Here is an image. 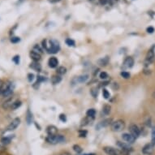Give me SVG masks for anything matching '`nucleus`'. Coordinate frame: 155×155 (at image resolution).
Instances as JSON below:
<instances>
[{
  "instance_id": "1",
  "label": "nucleus",
  "mask_w": 155,
  "mask_h": 155,
  "mask_svg": "<svg viewBox=\"0 0 155 155\" xmlns=\"http://www.w3.org/2000/svg\"><path fill=\"white\" fill-rule=\"evenodd\" d=\"M42 47L49 53L55 54L59 51V43L56 40H43Z\"/></svg>"
},
{
  "instance_id": "2",
  "label": "nucleus",
  "mask_w": 155,
  "mask_h": 155,
  "mask_svg": "<svg viewBox=\"0 0 155 155\" xmlns=\"http://www.w3.org/2000/svg\"><path fill=\"white\" fill-rule=\"evenodd\" d=\"M13 89H14V85L12 83H7V84H3L1 90V94L3 96V97H9L13 93Z\"/></svg>"
},
{
  "instance_id": "3",
  "label": "nucleus",
  "mask_w": 155,
  "mask_h": 155,
  "mask_svg": "<svg viewBox=\"0 0 155 155\" xmlns=\"http://www.w3.org/2000/svg\"><path fill=\"white\" fill-rule=\"evenodd\" d=\"M46 141L49 142L50 144L55 145L58 144V143H62L65 141V138L62 135H55V136H49L46 138Z\"/></svg>"
},
{
  "instance_id": "4",
  "label": "nucleus",
  "mask_w": 155,
  "mask_h": 155,
  "mask_svg": "<svg viewBox=\"0 0 155 155\" xmlns=\"http://www.w3.org/2000/svg\"><path fill=\"white\" fill-rule=\"evenodd\" d=\"M124 128H125V123L124 121L121 120V119L113 122L111 124V129L114 131H121L122 130H124Z\"/></svg>"
},
{
  "instance_id": "5",
  "label": "nucleus",
  "mask_w": 155,
  "mask_h": 155,
  "mask_svg": "<svg viewBox=\"0 0 155 155\" xmlns=\"http://www.w3.org/2000/svg\"><path fill=\"white\" fill-rule=\"evenodd\" d=\"M17 100V98L16 97H10L8 99H7L3 103H2V108L4 110H8V109H11L13 104L15 103V102Z\"/></svg>"
},
{
  "instance_id": "6",
  "label": "nucleus",
  "mask_w": 155,
  "mask_h": 155,
  "mask_svg": "<svg viewBox=\"0 0 155 155\" xmlns=\"http://www.w3.org/2000/svg\"><path fill=\"white\" fill-rule=\"evenodd\" d=\"M89 79V76L88 75H83V76H80V77H74L71 81V84L72 85H75V84H79V83H84L86 82Z\"/></svg>"
},
{
  "instance_id": "7",
  "label": "nucleus",
  "mask_w": 155,
  "mask_h": 155,
  "mask_svg": "<svg viewBox=\"0 0 155 155\" xmlns=\"http://www.w3.org/2000/svg\"><path fill=\"white\" fill-rule=\"evenodd\" d=\"M103 151L107 155H121V152L117 149H115L110 146H106L103 148Z\"/></svg>"
},
{
  "instance_id": "8",
  "label": "nucleus",
  "mask_w": 155,
  "mask_h": 155,
  "mask_svg": "<svg viewBox=\"0 0 155 155\" xmlns=\"http://www.w3.org/2000/svg\"><path fill=\"white\" fill-rule=\"evenodd\" d=\"M20 124V118H16L14 119L10 123V124L8 125L7 128V131H14L15 129H16L17 127L19 126Z\"/></svg>"
},
{
  "instance_id": "9",
  "label": "nucleus",
  "mask_w": 155,
  "mask_h": 155,
  "mask_svg": "<svg viewBox=\"0 0 155 155\" xmlns=\"http://www.w3.org/2000/svg\"><path fill=\"white\" fill-rule=\"evenodd\" d=\"M154 151V145H153L150 143V144L145 145L144 147L142 149V153L144 154L145 155H151L153 154Z\"/></svg>"
},
{
  "instance_id": "10",
  "label": "nucleus",
  "mask_w": 155,
  "mask_h": 155,
  "mask_svg": "<svg viewBox=\"0 0 155 155\" xmlns=\"http://www.w3.org/2000/svg\"><path fill=\"white\" fill-rule=\"evenodd\" d=\"M129 131L136 139L140 136V133H141V131H140L138 126L136 125V124H131V126L129 127Z\"/></svg>"
},
{
  "instance_id": "11",
  "label": "nucleus",
  "mask_w": 155,
  "mask_h": 155,
  "mask_svg": "<svg viewBox=\"0 0 155 155\" xmlns=\"http://www.w3.org/2000/svg\"><path fill=\"white\" fill-rule=\"evenodd\" d=\"M122 139L128 144H132L136 141V138L131 133H124L122 135Z\"/></svg>"
},
{
  "instance_id": "12",
  "label": "nucleus",
  "mask_w": 155,
  "mask_h": 155,
  "mask_svg": "<svg viewBox=\"0 0 155 155\" xmlns=\"http://www.w3.org/2000/svg\"><path fill=\"white\" fill-rule=\"evenodd\" d=\"M155 59V54L153 49H150V51H148L147 54H146V62L148 63H153Z\"/></svg>"
},
{
  "instance_id": "13",
  "label": "nucleus",
  "mask_w": 155,
  "mask_h": 155,
  "mask_svg": "<svg viewBox=\"0 0 155 155\" xmlns=\"http://www.w3.org/2000/svg\"><path fill=\"white\" fill-rule=\"evenodd\" d=\"M46 131H47V134L49 136H55L58 133V129L54 125H51L46 128Z\"/></svg>"
},
{
  "instance_id": "14",
  "label": "nucleus",
  "mask_w": 155,
  "mask_h": 155,
  "mask_svg": "<svg viewBox=\"0 0 155 155\" xmlns=\"http://www.w3.org/2000/svg\"><path fill=\"white\" fill-rule=\"evenodd\" d=\"M133 64H134V59L131 57H127L124 59V68H130L133 66Z\"/></svg>"
},
{
  "instance_id": "15",
  "label": "nucleus",
  "mask_w": 155,
  "mask_h": 155,
  "mask_svg": "<svg viewBox=\"0 0 155 155\" xmlns=\"http://www.w3.org/2000/svg\"><path fill=\"white\" fill-rule=\"evenodd\" d=\"M48 64H49V67L51 68H56L58 64V59L55 57H51V58L49 59L48 61Z\"/></svg>"
},
{
  "instance_id": "16",
  "label": "nucleus",
  "mask_w": 155,
  "mask_h": 155,
  "mask_svg": "<svg viewBox=\"0 0 155 155\" xmlns=\"http://www.w3.org/2000/svg\"><path fill=\"white\" fill-rule=\"evenodd\" d=\"M110 122H111V119H105V120H103V121H102V122L99 123V124H98V126H96V128H97L98 130H99L102 128L106 127V126H108V125L110 124Z\"/></svg>"
},
{
  "instance_id": "17",
  "label": "nucleus",
  "mask_w": 155,
  "mask_h": 155,
  "mask_svg": "<svg viewBox=\"0 0 155 155\" xmlns=\"http://www.w3.org/2000/svg\"><path fill=\"white\" fill-rule=\"evenodd\" d=\"M30 57H31V58L32 59H33V61H35V62H37V61H39L40 59H41V54H38V53H37V52H35V51H31V52H30Z\"/></svg>"
},
{
  "instance_id": "18",
  "label": "nucleus",
  "mask_w": 155,
  "mask_h": 155,
  "mask_svg": "<svg viewBox=\"0 0 155 155\" xmlns=\"http://www.w3.org/2000/svg\"><path fill=\"white\" fill-rule=\"evenodd\" d=\"M117 145H118V146H119L121 149H122V150H127V151H131V147L128 145L127 144H125V143L124 142H120V141H118V143H117Z\"/></svg>"
},
{
  "instance_id": "19",
  "label": "nucleus",
  "mask_w": 155,
  "mask_h": 155,
  "mask_svg": "<svg viewBox=\"0 0 155 155\" xmlns=\"http://www.w3.org/2000/svg\"><path fill=\"white\" fill-rule=\"evenodd\" d=\"M98 63L100 66H106L108 64V63H109V57L106 56L104 58H102L98 61Z\"/></svg>"
},
{
  "instance_id": "20",
  "label": "nucleus",
  "mask_w": 155,
  "mask_h": 155,
  "mask_svg": "<svg viewBox=\"0 0 155 155\" xmlns=\"http://www.w3.org/2000/svg\"><path fill=\"white\" fill-rule=\"evenodd\" d=\"M30 68H33V70H35V71H37V72H41V70H42V67H41V65L37 62H35V61L33 63H31Z\"/></svg>"
},
{
  "instance_id": "21",
  "label": "nucleus",
  "mask_w": 155,
  "mask_h": 155,
  "mask_svg": "<svg viewBox=\"0 0 155 155\" xmlns=\"http://www.w3.org/2000/svg\"><path fill=\"white\" fill-rule=\"evenodd\" d=\"M62 80V78L59 75H56V76H54V77H52L51 78V82L53 83L54 84H58Z\"/></svg>"
},
{
  "instance_id": "22",
  "label": "nucleus",
  "mask_w": 155,
  "mask_h": 155,
  "mask_svg": "<svg viewBox=\"0 0 155 155\" xmlns=\"http://www.w3.org/2000/svg\"><path fill=\"white\" fill-rule=\"evenodd\" d=\"M33 120V115H32L31 111L29 110H28L27 114H26V121H27L28 124H30Z\"/></svg>"
},
{
  "instance_id": "23",
  "label": "nucleus",
  "mask_w": 155,
  "mask_h": 155,
  "mask_svg": "<svg viewBox=\"0 0 155 155\" xmlns=\"http://www.w3.org/2000/svg\"><path fill=\"white\" fill-rule=\"evenodd\" d=\"M110 110H111V107H110L109 105H105L102 108V112L104 113V115H108L110 113Z\"/></svg>"
},
{
  "instance_id": "24",
  "label": "nucleus",
  "mask_w": 155,
  "mask_h": 155,
  "mask_svg": "<svg viewBox=\"0 0 155 155\" xmlns=\"http://www.w3.org/2000/svg\"><path fill=\"white\" fill-rule=\"evenodd\" d=\"M86 115H87L88 117H89V118H93L96 115V110L94 109L88 110V111L86 112Z\"/></svg>"
},
{
  "instance_id": "25",
  "label": "nucleus",
  "mask_w": 155,
  "mask_h": 155,
  "mask_svg": "<svg viewBox=\"0 0 155 155\" xmlns=\"http://www.w3.org/2000/svg\"><path fill=\"white\" fill-rule=\"evenodd\" d=\"M66 72H67V69L66 68H64V67H59V68H58L57 69V74L59 76L65 74Z\"/></svg>"
},
{
  "instance_id": "26",
  "label": "nucleus",
  "mask_w": 155,
  "mask_h": 155,
  "mask_svg": "<svg viewBox=\"0 0 155 155\" xmlns=\"http://www.w3.org/2000/svg\"><path fill=\"white\" fill-rule=\"evenodd\" d=\"M33 51H35V52H37V53H38L40 54H42L43 53V51H42V47L39 46V45H35L33 46Z\"/></svg>"
},
{
  "instance_id": "27",
  "label": "nucleus",
  "mask_w": 155,
  "mask_h": 155,
  "mask_svg": "<svg viewBox=\"0 0 155 155\" xmlns=\"http://www.w3.org/2000/svg\"><path fill=\"white\" fill-rule=\"evenodd\" d=\"M90 93H91V95L93 96V98H97L98 95V88H93V89H91V90H90Z\"/></svg>"
},
{
  "instance_id": "28",
  "label": "nucleus",
  "mask_w": 155,
  "mask_h": 155,
  "mask_svg": "<svg viewBox=\"0 0 155 155\" xmlns=\"http://www.w3.org/2000/svg\"><path fill=\"white\" fill-rule=\"evenodd\" d=\"M11 137H3V138H2L1 140V142L2 143L3 145H8L9 143L11 142Z\"/></svg>"
},
{
  "instance_id": "29",
  "label": "nucleus",
  "mask_w": 155,
  "mask_h": 155,
  "mask_svg": "<svg viewBox=\"0 0 155 155\" xmlns=\"http://www.w3.org/2000/svg\"><path fill=\"white\" fill-rule=\"evenodd\" d=\"M21 102L19 101V100H16V102H15V103L13 104L12 107H11V110H16L17 109V108H19L20 106H21Z\"/></svg>"
},
{
  "instance_id": "30",
  "label": "nucleus",
  "mask_w": 155,
  "mask_h": 155,
  "mask_svg": "<svg viewBox=\"0 0 155 155\" xmlns=\"http://www.w3.org/2000/svg\"><path fill=\"white\" fill-rule=\"evenodd\" d=\"M151 144L155 146V127L152 130V137H151Z\"/></svg>"
},
{
  "instance_id": "31",
  "label": "nucleus",
  "mask_w": 155,
  "mask_h": 155,
  "mask_svg": "<svg viewBox=\"0 0 155 155\" xmlns=\"http://www.w3.org/2000/svg\"><path fill=\"white\" fill-rule=\"evenodd\" d=\"M73 150H74L75 152H77V154H80L81 152H82V149H81V147L77 145H75L74 146H73Z\"/></svg>"
},
{
  "instance_id": "32",
  "label": "nucleus",
  "mask_w": 155,
  "mask_h": 155,
  "mask_svg": "<svg viewBox=\"0 0 155 155\" xmlns=\"http://www.w3.org/2000/svg\"><path fill=\"white\" fill-rule=\"evenodd\" d=\"M102 95H103L104 98H106V99H108V98H110V93L108 92L106 89H102Z\"/></svg>"
},
{
  "instance_id": "33",
  "label": "nucleus",
  "mask_w": 155,
  "mask_h": 155,
  "mask_svg": "<svg viewBox=\"0 0 155 155\" xmlns=\"http://www.w3.org/2000/svg\"><path fill=\"white\" fill-rule=\"evenodd\" d=\"M99 77H100V79H102V80H106L108 77V74L105 72H102L100 74H99Z\"/></svg>"
},
{
  "instance_id": "34",
  "label": "nucleus",
  "mask_w": 155,
  "mask_h": 155,
  "mask_svg": "<svg viewBox=\"0 0 155 155\" xmlns=\"http://www.w3.org/2000/svg\"><path fill=\"white\" fill-rule=\"evenodd\" d=\"M66 44L68 46H75V42L73 40H72L71 38H68L66 40Z\"/></svg>"
},
{
  "instance_id": "35",
  "label": "nucleus",
  "mask_w": 155,
  "mask_h": 155,
  "mask_svg": "<svg viewBox=\"0 0 155 155\" xmlns=\"http://www.w3.org/2000/svg\"><path fill=\"white\" fill-rule=\"evenodd\" d=\"M20 41V38L19 37H12L11 38V42H12V43H15V44L18 43Z\"/></svg>"
},
{
  "instance_id": "36",
  "label": "nucleus",
  "mask_w": 155,
  "mask_h": 155,
  "mask_svg": "<svg viewBox=\"0 0 155 155\" xmlns=\"http://www.w3.org/2000/svg\"><path fill=\"white\" fill-rule=\"evenodd\" d=\"M120 75H121V77L124 79H128L130 77V74L127 72H122Z\"/></svg>"
},
{
  "instance_id": "37",
  "label": "nucleus",
  "mask_w": 155,
  "mask_h": 155,
  "mask_svg": "<svg viewBox=\"0 0 155 155\" xmlns=\"http://www.w3.org/2000/svg\"><path fill=\"white\" fill-rule=\"evenodd\" d=\"M87 135V131L85 130H80L79 131V136L80 137H85Z\"/></svg>"
},
{
  "instance_id": "38",
  "label": "nucleus",
  "mask_w": 155,
  "mask_h": 155,
  "mask_svg": "<svg viewBox=\"0 0 155 155\" xmlns=\"http://www.w3.org/2000/svg\"><path fill=\"white\" fill-rule=\"evenodd\" d=\"M13 62L16 63V64H19L20 63V56H18V55H16V56H15L13 58Z\"/></svg>"
},
{
  "instance_id": "39",
  "label": "nucleus",
  "mask_w": 155,
  "mask_h": 155,
  "mask_svg": "<svg viewBox=\"0 0 155 155\" xmlns=\"http://www.w3.org/2000/svg\"><path fill=\"white\" fill-rule=\"evenodd\" d=\"M33 79H34V75L33 74L30 73V74L28 75V80L29 82H32V81L33 80Z\"/></svg>"
},
{
  "instance_id": "40",
  "label": "nucleus",
  "mask_w": 155,
  "mask_h": 155,
  "mask_svg": "<svg viewBox=\"0 0 155 155\" xmlns=\"http://www.w3.org/2000/svg\"><path fill=\"white\" fill-rule=\"evenodd\" d=\"M88 123H89V120L88 119V118H85V119H83L82 124H81V125H82V126L84 125H84H87V124H88Z\"/></svg>"
},
{
  "instance_id": "41",
  "label": "nucleus",
  "mask_w": 155,
  "mask_h": 155,
  "mask_svg": "<svg viewBox=\"0 0 155 155\" xmlns=\"http://www.w3.org/2000/svg\"><path fill=\"white\" fill-rule=\"evenodd\" d=\"M154 32V28L153 27H149L147 28V33H153Z\"/></svg>"
},
{
  "instance_id": "42",
  "label": "nucleus",
  "mask_w": 155,
  "mask_h": 155,
  "mask_svg": "<svg viewBox=\"0 0 155 155\" xmlns=\"http://www.w3.org/2000/svg\"><path fill=\"white\" fill-rule=\"evenodd\" d=\"M59 119H60L61 120H62L63 122H65V121L67 120L65 115H60V116H59Z\"/></svg>"
},
{
  "instance_id": "43",
  "label": "nucleus",
  "mask_w": 155,
  "mask_h": 155,
  "mask_svg": "<svg viewBox=\"0 0 155 155\" xmlns=\"http://www.w3.org/2000/svg\"><path fill=\"white\" fill-rule=\"evenodd\" d=\"M108 0H100V3L102 4V5H105L107 2Z\"/></svg>"
},
{
  "instance_id": "44",
  "label": "nucleus",
  "mask_w": 155,
  "mask_h": 155,
  "mask_svg": "<svg viewBox=\"0 0 155 155\" xmlns=\"http://www.w3.org/2000/svg\"><path fill=\"white\" fill-rule=\"evenodd\" d=\"M2 85H3V83H2V80H0V94H1V90H2Z\"/></svg>"
},
{
  "instance_id": "45",
  "label": "nucleus",
  "mask_w": 155,
  "mask_h": 155,
  "mask_svg": "<svg viewBox=\"0 0 155 155\" xmlns=\"http://www.w3.org/2000/svg\"><path fill=\"white\" fill-rule=\"evenodd\" d=\"M2 150H3V148H2V145H0V154H1V152L2 151Z\"/></svg>"
},
{
  "instance_id": "46",
  "label": "nucleus",
  "mask_w": 155,
  "mask_h": 155,
  "mask_svg": "<svg viewBox=\"0 0 155 155\" xmlns=\"http://www.w3.org/2000/svg\"><path fill=\"white\" fill-rule=\"evenodd\" d=\"M50 1H51V2H58V1H59V0H50Z\"/></svg>"
},
{
  "instance_id": "47",
  "label": "nucleus",
  "mask_w": 155,
  "mask_h": 155,
  "mask_svg": "<svg viewBox=\"0 0 155 155\" xmlns=\"http://www.w3.org/2000/svg\"><path fill=\"white\" fill-rule=\"evenodd\" d=\"M83 155H95L94 154H83Z\"/></svg>"
},
{
  "instance_id": "48",
  "label": "nucleus",
  "mask_w": 155,
  "mask_h": 155,
  "mask_svg": "<svg viewBox=\"0 0 155 155\" xmlns=\"http://www.w3.org/2000/svg\"><path fill=\"white\" fill-rule=\"evenodd\" d=\"M153 98H155V91L154 92V93H153Z\"/></svg>"
},
{
  "instance_id": "49",
  "label": "nucleus",
  "mask_w": 155,
  "mask_h": 155,
  "mask_svg": "<svg viewBox=\"0 0 155 155\" xmlns=\"http://www.w3.org/2000/svg\"><path fill=\"white\" fill-rule=\"evenodd\" d=\"M62 155H70V154H69L68 153H64V154H62Z\"/></svg>"
}]
</instances>
